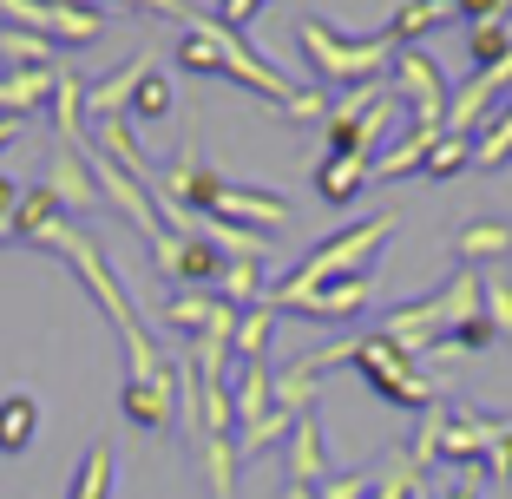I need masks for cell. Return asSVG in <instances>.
Masks as SVG:
<instances>
[{"instance_id": "obj_1", "label": "cell", "mask_w": 512, "mask_h": 499, "mask_svg": "<svg viewBox=\"0 0 512 499\" xmlns=\"http://www.w3.org/2000/svg\"><path fill=\"white\" fill-rule=\"evenodd\" d=\"M178 20H184V40H178V66H184V73L237 79L243 92L270 99V106L289 112V119H329V99H322L316 86H296L289 73H276L270 60H256V46L243 40L237 27H224L217 14H191V7H184Z\"/></svg>"}, {"instance_id": "obj_2", "label": "cell", "mask_w": 512, "mask_h": 499, "mask_svg": "<svg viewBox=\"0 0 512 499\" xmlns=\"http://www.w3.org/2000/svg\"><path fill=\"white\" fill-rule=\"evenodd\" d=\"M401 230V211H368L362 224H348V230H335V237H322L309 257H302V270H289L283 283L270 289V303L276 309H296L309 289H322V283H335V276H375V263H381V250H388V237Z\"/></svg>"}, {"instance_id": "obj_3", "label": "cell", "mask_w": 512, "mask_h": 499, "mask_svg": "<svg viewBox=\"0 0 512 499\" xmlns=\"http://www.w3.org/2000/svg\"><path fill=\"white\" fill-rule=\"evenodd\" d=\"M342 355H348V362H362L368 388H375L381 401H394V408H421V414H427V408L440 401V381L427 375V368L414 362L407 348H394L381 329H375V335H355V342H342V348H322V355H302V362L322 375V368L342 362Z\"/></svg>"}, {"instance_id": "obj_4", "label": "cell", "mask_w": 512, "mask_h": 499, "mask_svg": "<svg viewBox=\"0 0 512 499\" xmlns=\"http://www.w3.org/2000/svg\"><path fill=\"white\" fill-rule=\"evenodd\" d=\"M473 316H480V270H460V276H447L434 296L388 309V316H381V335L421 362L427 348H440L453 329H460V322H473Z\"/></svg>"}, {"instance_id": "obj_5", "label": "cell", "mask_w": 512, "mask_h": 499, "mask_svg": "<svg viewBox=\"0 0 512 499\" xmlns=\"http://www.w3.org/2000/svg\"><path fill=\"white\" fill-rule=\"evenodd\" d=\"M296 46L309 53V66H316L322 79H335V86H348V92L381 86L388 66H394V40H388V33L348 40V33H335L329 20H296Z\"/></svg>"}, {"instance_id": "obj_6", "label": "cell", "mask_w": 512, "mask_h": 499, "mask_svg": "<svg viewBox=\"0 0 512 499\" xmlns=\"http://www.w3.org/2000/svg\"><path fill=\"white\" fill-rule=\"evenodd\" d=\"M46 250H53V257H66V263H73V270H79V283H86L92 296L106 303L112 329H119V335H125V329H138V309H132V296H125V289H119V276L106 270V257H99V243H92L86 230H79V224H60V230H53V237H46Z\"/></svg>"}, {"instance_id": "obj_7", "label": "cell", "mask_w": 512, "mask_h": 499, "mask_svg": "<svg viewBox=\"0 0 512 499\" xmlns=\"http://www.w3.org/2000/svg\"><path fill=\"white\" fill-rule=\"evenodd\" d=\"M388 79H394V86H388L394 99H401V106H414V119L440 132V119H447V106H453V92H447V73L434 66V53H427V46H394Z\"/></svg>"}, {"instance_id": "obj_8", "label": "cell", "mask_w": 512, "mask_h": 499, "mask_svg": "<svg viewBox=\"0 0 512 499\" xmlns=\"http://www.w3.org/2000/svg\"><path fill=\"white\" fill-rule=\"evenodd\" d=\"M0 14L14 20V27L40 33V40H53V46H86L106 27L92 7H73V0H0Z\"/></svg>"}, {"instance_id": "obj_9", "label": "cell", "mask_w": 512, "mask_h": 499, "mask_svg": "<svg viewBox=\"0 0 512 499\" xmlns=\"http://www.w3.org/2000/svg\"><path fill=\"white\" fill-rule=\"evenodd\" d=\"M46 197H53L66 217L73 211H106V197H99V184H92L86 145H53V158H46Z\"/></svg>"}, {"instance_id": "obj_10", "label": "cell", "mask_w": 512, "mask_h": 499, "mask_svg": "<svg viewBox=\"0 0 512 499\" xmlns=\"http://www.w3.org/2000/svg\"><path fill=\"white\" fill-rule=\"evenodd\" d=\"M119 414L132 427H145V434H165L171 421H178V368H165V375H125L119 388Z\"/></svg>"}, {"instance_id": "obj_11", "label": "cell", "mask_w": 512, "mask_h": 499, "mask_svg": "<svg viewBox=\"0 0 512 499\" xmlns=\"http://www.w3.org/2000/svg\"><path fill=\"white\" fill-rule=\"evenodd\" d=\"M151 257H158V270L178 276V289H217V276H224V257H217V243H204V237H178V230H165V237L151 243Z\"/></svg>"}, {"instance_id": "obj_12", "label": "cell", "mask_w": 512, "mask_h": 499, "mask_svg": "<svg viewBox=\"0 0 512 499\" xmlns=\"http://www.w3.org/2000/svg\"><path fill=\"white\" fill-rule=\"evenodd\" d=\"M145 73H151V60L138 53V60H125V66H119V73L92 79V86H86V119H92V125L125 119V112H132V99H138V86H145Z\"/></svg>"}, {"instance_id": "obj_13", "label": "cell", "mask_w": 512, "mask_h": 499, "mask_svg": "<svg viewBox=\"0 0 512 499\" xmlns=\"http://www.w3.org/2000/svg\"><path fill=\"white\" fill-rule=\"evenodd\" d=\"M368 296H375V276H335V283H322V289L302 296L296 316H309V322H348L355 309H368Z\"/></svg>"}, {"instance_id": "obj_14", "label": "cell", "mask_w": 512, "mask_h": 499, "mask_svg": "<svg viewBox=\"0 0 512 499\" xmlns=\"http://www.w3.org/2000/svg\"><path fill=\"white\" fill-rule=\"evenodd\" d=\"M289 486H322L329 480V454H322V421H316V408L309 414H296L289 421Z\"/></svg>"}, {"instance_id": "obj_15", "label": "cell", "mask_w": 512, "mask_h": 499, "mask_svg": "<svg viewBox=\"0 0 512 499\" xmlns=\"http://www.w3.org/2000/svg\"><path fill=\"white\" fill-rule=\"evenodd\" d=\"M230 414H237V434H250V427H263L276 414V388H270V368H263V362H237Z\"/></svg>"}, {"instance_id": "obj_16", "label": "cell", "mask_w": 512, "mask_h": 499, "mask_svg": "<svg viewBox=\"0 0 512 499\" xmlns=\"http://www.w3.org/2000/svg\"><path fill=\"white\" fill-rule=\"evenodd\" d=\"M453 250L467 257V270H480V263H506L512 257V224H506V217H467V224L453 230Z\"/></svg>"}, {"instance_id": "obj_17", "label": "cell", "mask_w": 512, "mask_h": 499, "mask_svg": "<svg viewBox=\"0 0 512 499\" xmlns=\"http://www.w3.org/2000/svg\"><path fill=\"white\" fill-rule=\"evenodd\" d=\"M60 224H73V217L46 197V184H33V191H20L14 217H7V237H14V243H40V250H46V237H53Z\"/></svg>"}, {"instance_id": "obj_18", "label": "cell", "mask_w": 512, "mask_h": 499, "mask_svg": "<svg viewBox=\"0 0 512 499\" xmlns=\"http://www.w3.org/2000/svg\"><path fill=\"white\" fill-rule=\"evenodd\" d=\"M191 447H197V467H204L211 499H237V467H243L237 434H204V440H191Z\"/></svg>"}, {"instance_id": "obj_19", "label": "cell", "mask_w": 512, "mask_h": 499, "mask_svg": "<svg viewBox=\"0 0 512 499\" xmlns=\"http://www.w3.org/2000/svg\"><path fill=\"white\" fill-rule=\"evenodd\" d=\"M440 145L434 125H414V132H401L394 145H381L375 152V178H407V171H427V152Z\"/></svg>"}, {"instance_id": "obj_20", "label": "cell", "mask_w": 512, "mask_h": 499, "mask_svg": "<svg viewBox=\"0 0 512 499\" xmlns=\"http://www.w3.org/2000/svg\"><path fill=\"white\" fill-rule=\"evenodd\" d=\"M46 119H53V138L60 145H86V86L73 73H60L53 99H46Z\"/></svg>"}, {"instance_id": "obj_21", "label": "cell", "mask_w": 512, "mask_h": 499, "mask_svg": "<svg viewBox=\"0 0 512 499\" xmlns=\"http://www.w3.org/2000/svg\"><path fill=\"white\" fill-rule=\"evenodd\" d=\"M53 86H60V73H53V66H33V73H7V79H0V112L27 119V112H40L46 99H53Z\"/></svg>"}, {"instance_id": "obj_22", "label": "cell", "mask_w": 512, "mask_h": 499, "mask_svg": "<svg viewBox=\"0 0 512 499\" xmlns=\"http://www.w3.org/2000/svg\"><path fill=\"white\" fill-rule=\"evenodd\" d=\"M224 309H230V303L217 296V289H178V296H171V303L158 309V316H165L171 329H184V335H204L217 316H224Z\"/></svg>"}, {"instance_id": "obj_23", "label": "cell", "mask_w": 512, "mask_h": 499, "mask_svg": "<svg viewBox=\"0 0 512 499\" xmlns=\"http://www.w3.org/2000/svg\"><path fill=\"white\" fill-rule=\"evenodd\" d=\"M368 178H375V165H368V158H322V171H316V197L342 211V204H355V191H362Z\"/></svg>"}, {"instance_id": "obj_24", "label": "cell", "mask_w": 512, "mask_h": 499, "mask_svg": "<svg viewBox=\"0 0 512 499\" xmlns=\"http://www.w3.org/2000/svg\"><path fill=\"white\" fill-rule=\"evenodd\" d=\"M40 434V401L33 394H0V454H27Z\"/></svg>"}, {"instance_id": "obj_25", "label": "cell", "mask_w": 512, "mask_h": 499, "mask_svg": "<svg viewBox=\"0 0 512 499\" xmlns=\"http://www.w3.org/2000/svg\"><path fill=\"white\" fill-rule=\"evenodd\" d=\"M263 263H270V257H230V263H224V276H217V296H224L230 309L270 303V296H263Z\"/></svg>"}, {"instance_id": "obj_26", "label": "cell", "mask_w": 512, "mask_h": 499, "mask_svg": "<svg viewBox=\"0 0 512 499\" xmlns=\"http://www.w3.org/2000/svg\"><path fill=\"white\" fill-rule=\"evenodd\" d=\"M473 165H480V171L512 165V99H499V112L473 132Z\"/></svg>"}, {"instance_id": "obj_27", "label": "cell", "mask_w": 512, "mask_h": 499, "mask_svg": "<svg viewBox=\"0 0 512 499\" xmlns=\"http://www.w3.org/2000/svg\"><path fill=\"white\" fill-rule=\"evenodd\" d=\"M270 322H276V303H250V309H237V335H230V355H237V362H263Z\"/></svg>"}, {"instance_id": "obj_28", "label": "cell", "mask_w": 512, "mask_h": 499, "mask_svg": "<svg viewBox=\"0 0 512 499\" xmlns=\"http://www.w3.org/2000/svg\"><path fill=\"white\" fill-rule=\"evenodd\" d=\"M53 53H60V46H53V40H40V33H27V27H0V60L14 66V73L53 66Z\"/></svg>"}, {"instance_id": "obj_29", "label": "cell", "mask_w": 512, "mask_h": 499, "mask_svg": "<svg viewBox=\"0 0 512 499\" xmlns=\"http://www.w3.org/2000/svg\"><path fill=\"white\" fill-rule=\"evenodd\" d=\"M270 388H276V408H283V414H309V401H316L322 375H316L309 362H289L283 375H270Z\"/></svg>"}, {"instance_id": "obj_30", "label": "cell", "mask_w": 512, "mask_h": 499, "mask_svg": "<svg viewBox=\"0 0 512 499\" xmlns=\"http://www.w3.org/2000/svg\"><path fill=\"white\" fill-rule=\"evenodd\" d=\"M66 499H112V447H92L73 473V493Z\"/></svg>"}, {"instance_id": "obj_31", "label": "cell", "mask_w": 512, "mask_h": 499, "mask_svg": "<svg viewBox=\"0 0 512 499\" xmlns=\"http://www.w3.org/2000/svg\"><path fill=\"white\" fill-rule=\"evenodd\" d=\"M480 316L493 322L499 335H512V283H506L499 270H486V276H480Z\"/></svg>"}, {"instance_id": "obj_32", "label": "cell", "mask_w": 512, "mask_h": 499, "mask_svg": "<svg viewBox=\"0 0 512 499\" xmlns=\"http://www.w3.org/2000/svg\"><path fill=\"white\" fill-rule=\"evenodd\" d=\"M467 165H473V138H453V132H440V145L427 152V178H460Z\"/></svg>"}, {"instance_id": "obj_33", "label": "cell", "mask_w": 512, "mask_h": 499, "mask_svg": "<svg viewBox=\"0 0 512 499\" xmlns=\"http://www.w3.org/2000/svg\"><path fill=\"white\" fill-rule=\"evenodd\" d=\"M171 79L165 73H145V86H138V99H132V119H145V125H158V119H171Z\"/></svg>"}, {"instance_id": "obj_34", "label": "cell", "mask_w": 512, "mask_h": 499, "mask_svg": "<svg viewBox=\"0 0 512 499\" xmlns=\"http://www.w3.org/2000/svg\"><path fill=\"white\" fill-rule=\"evenodd\" d=\"M512 53V40H506V27L499 20H486V27H473L467 33V66L480 73V66H493V60H506Z\"/></svg>"}, {"instance_id": "obj_35", "label": "cell", "mask_w": 512, "mask_h": 499, "mask_svg": "<svg viewBox=\"0 0 512 499\" xmlns=\"http://www.w3.org/2000/svg\"><path fill=\"white\" fill-rule=\"evenodd\" d=\"M375 480H381V467H342V473H329L316 493L322 499H368V493H375Z\"/></svg>"}, {"instance_id": "obj_36", "label": "cell", "mask_w": 512, "mask_h": 499, "mask_svg": "<svg viewBox=\"0 0 512 499\" xmlns=\"http://www.w3.org/2000/svg\"><path fill=\"white\" fill-rule=\"evenodd\" d=\"M414 486H421L414 460H394V467H381V480H375V493H368V499H414Z\"/></svg>"}, {"instance_id": "obj_37", "label": "cell", "mask_w": 512, "mask_h": 499, "mask_svg": "<svg viewBox=\"0 0 512 499\" xmlns=\"http://www.w3.org/2000/svg\"><path fill=\"white\" fill-rule=\"evenodd\" d=\"M480 480H493L486 467H447V480H440L434 499H480Z\"/></svg>"}, {"instance_id": "obj_38", "label": "cell", "mask_w": 512, "mask_h": 499, "mask_svg": "<svg viewBox=\"0 0 512 499\" xmlns=\"http://www.w3.org/2000/svg\"><path fill=\"white\" fill-rule=\"evenodd\" d=\"M493 342H499V329L486 316H473V322H460V329H453L440 348H493Z\"/></svg>"}, {"instance_id": "obj_39", "label": "cell", "mask_w": 512, "mask_h": 499, "mask_svg": "<svg viewBox=\"0 0 512 499\" xmlns=\"http://www.w3.org/2000/svg\"><path fill=\"white\" fill-rule=\"evenodd\" d=\"M493 480H512V421H493V454H486Z\"/></svg>"}, {"instance_id": "obj_40", "label": "cell", "mask_w": 512, "mask_h": 499, "mask_svg": "<svg viewBox=\"0 0 512 499\" xmlns=\"http://www.w3.org/2000/svg\"><path fill=\"white\" fill-rule=\"evenodd\" d=\"M263 7H270V0H217V20H224V27H250L256 14H263Z\"/></svg>"}, {"instance_id": "obj_41", "label": "cell", "mask_w": 512, "mask_h": 499, "mask_svg": "<svg viewBox=\"0 0 512 499\" xmlns=\"http://www.w3.org/2000/svg\"><path fill=\"white\" fill-rule=\"evenodd\" d=\"M460 14H467L473 27H486V20H506L512 14V0H460Z\"/></svg>"}, {"instance_id": "obj_42", "label": "cell", "mask_w": 512, "mask_h": 499, "mask_svg": "<svg viewBox=\"0 0 512 499\" xmlns=\"http://www.w3.org/2000/svg\"><path fill=\"white\" fill-rule=\"evenodd\" d=\"M20 125H27V119H14V112H0V152H7V145L20 138Z\"/></svg>"}, {"instance_id": "obj_43", "label": "cell", "mask_w": 512, "mask_h": 499, "mask_svg": "<svg viewBox=\"0 0 512 499\" xmlns=\"http://www.w3.org/2000/svg\"><path fill=\"white\" fill-rule=\"evenodd\" d=\"M276 499H322V493H316V486H283Z\"/></svg>"}, {"instance_id": "obj_44", "label": "cell", "mask_w": 512, "mask_h": 499, "mask_svg": "<svg viewBox=\"0 0 512 499\" xmlns=\"http://www.w3.org/2000/svg\"><path fill=\"white\" fill-rule=\"evenodd\" d=\"M434 7H447V14H453V7H460V0H434Z\"/></svg>"}, {"instance_id": "obj_45", "label": "cell", "mask_w": 512, "mask_h": 499, "mask_svg": "<svg viewBox=\"0 0 512 499\" xmlns=\"http://www.w3.org/2000/svg\"><path fill=\"white\" fill-rule=\"evenodd\" d=\"M499 27H506V40H512V14H506V20H499Z\"/></svg>"}]
</instances>
